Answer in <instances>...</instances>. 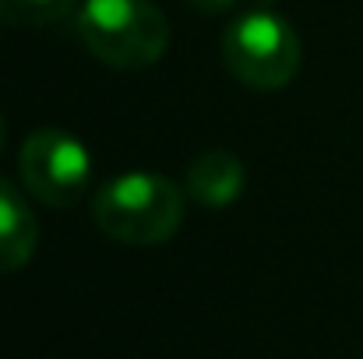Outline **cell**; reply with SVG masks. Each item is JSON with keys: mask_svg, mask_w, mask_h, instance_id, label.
I'll list each match as a JSON object with an SVG mask.
<instances>
[{"mask_svg": "<svg viewBox=\"0 0 363 359\" xmlns=\"http://www.w3.org/2000/svg\"><path fill=\"white\" fill-rule=\"evenodd\" d=\"M96 226L127 246H155L177 237L184 222V194L159 173H121L92 198Z\"/></svg>", "mask_w": 363, "mask_h": 359, "instance_id": "obj_1", "label": "cell"}, {"mask_svg": "<svg viewBox=\"0 0 363 359\" xmlns=\"http://www.w3.org/2000/svg\"><path fill=\"white\" fill-rule=\"evenodd\" d=\"M18 169L25 190L50 208H74L92 187V152L82 144V137L57 127H43L25 137Z\"/></svg>", "mask_w": 363, "mask_h": 359, "instance_id": "obj_4", "label": "cell"}, {"mask_svg": "<svg viewBox=\"0 0 363 359\" xmlns=\"http://www.w3.org/2000/svg\"><path fill=\"white\" fill-rule=\"evenodd\" d=\"M78 35L110 67H152L169 46V21L152 0H82Z\"/></svg>", "mask_w": 363, "mask_h": 359, "instance_id": "obj_2", "label": "cell"}, {"mask_svg": "<svg viewBox=\"0 0 363 359\" xmlns=\"http://www.w3.org/2000/svg\"><path fill=\"white\" fill-rule=\"evenodd\" d=\"M4 144H7V120L0 117V152H4Z\"/></svg>", "mask_w": 363, "mask_h": 359, "instance_id": "obj_9", "label": "cell"}, {"mask_svg": "<svg viewBox=\"0 0 363 359\" xmlns=\"http://www.w3.org/2000/svg\"><path fill=\"white\" fill-rule=\"evenodd\" d=\"M78 0H0V25L11 28H43L74 14Z\"/></svg>", "mask_w": 363, "mask_h": 359, "instance_id": "obj_7", "label": "cell"}, {"mask_svg": "<svg viewBox=\"0 0 363 359\" xmlns=\"http://www.w3.org/2000/svg\"><path fill=\"white\" fill-rule=\"evenodd\" d=\"M243 162L233 152H205L187 166V194L208 208H226L243 194Z\"/></svg>", "mask_w": 363, "mask_h": 359, "instance_id": "obj_6", "label": "cell"}, {"mask_svg": "<svg viewBox=\"0 0 363 359\" xmlns=\"http://www.w3.org/2000/svg\"><path fill=\"white\" fill-rule=\"evenodd\" d=\"M223 60L247 89H286L300 71V39L289 21L272 11L240 14L223 35Z\"/></svg>", "mask_w": 363, "mask_h": 359, "instance_id": "obj_3", "label": "cell"}, {"mask_svg": "<svg viewBox=\"0 0 363 359\" xmlns=\"http://www.w3.org/2000/svg\"><path fill=\"white\" fill-rule=\"evenodd\" d=\"M191 4H194V7H201V11H212V14H216V11H226V7H233L237 0H191Z\"/></svg>", "mask_w": 363, "mask_h": 359, "instance_id": "obj_8", "label": "cell"}, {"mask_svg": "<svg viewBox=\"0 0 363 359\" xmlns=\"http://www.w3.org/2000/svg\"><path fill=\"white\" fill-rule=\"evenodd\" d=\"M39 243V222L28 198L0 176V275L18 271L32 261Z\"/></svg>", "mask_w": 363, "mask_h": 359, "instance_id": "obj_5", "label": "cell"}]
</instances>
